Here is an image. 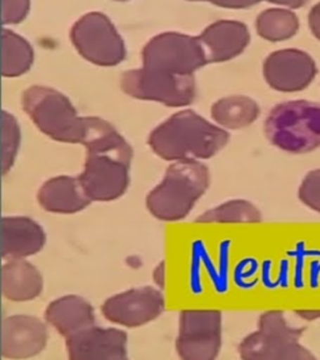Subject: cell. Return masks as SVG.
Returning <instances> with one entry per match:
<instances>
[{"mask_svg":"<svg viewBox=\"0 0 320 360\" xmlns=\"http://www.w3.org/2000/svg\"><path fill=\"white\" fill-rule=\"evenodd\" d=\"M222 323L220 310H183L175 342L180 360L217 359L222 349Z\"/></svg>","mask_w":320,"mask_h":360,"instance_id":"obj_9","label":"cell"},{"mask_svg":"<svg viewBox=\"0 0 320 360\" xmlns=\"http://www.w3.org/2000/svg\"><path fill=\"white\" fill-rule=\"evenodd\" d=\"M267 83L281 93H295L309 86L318 74L314 59L299 49L271 53L263 65Z\"/></svg>","mask_w":320,"mask_h":360,"instance_id":"obj_11","label":"cell"},{"mask_svg":"<svg viewBox=\"0 0 320 360\" xmlns=\"http://www.w3.org/2000/svg\"><path fill=\"white\" fill-rule=\"evenodd\" d=\"M260 114L257 101L245 96H231L214 103L212 118L228 129L247 128Z\"/></svg>","mask_w":320,"mask_h":360,"instance_id":"obj_20","label":"cell"},{"mask_svg":"<svg viewBox=\"0 0 320 360\" xmlns=\"http://www.w3.org/2000/svg\"><path fill=\"white\" fill-rule=\"evenodd\" d=\"M65 339L69 360H129L128 334L118 328L90 326Z\"/></svg>","mask_w":320,"mask_h":360,"instance_id":"obj_12","label":"cell"},{"mask_svg":"<svg viewBox=\"0 0 320 360\" xmlns=\"http://www.w3.org/2000/svg\"><path fill=\"white\" fill-rule=\"evenodd\" d=\"M238 350L243 360H316L298 340L259 329L244 338Z\"/></svg>","mask_w":320,"mask_h":360,"instance_id":"obj_15","label":"cell"},{"mask_svg":"<svg viewBox=\"0 0 320 360\" xmlns=\"http://www.w3.org/2000/svg\"><path fill=\"white\" fill-rule=\"evenodd\" d=\"M308 22L312 33L316 39L320 40V3L315 4L309 11Z\"/></svg>","mask_w":320,"mask_h":360,"instance_id":"obj_28","label":"cell"},{"mask_svg":"<svg viewBox=\"0 0 320 360\" xmlns=\"http://www.w3.org/2000/svg\"><path fill=\"white\" fill-rule=\"evenodd\" d=\"M217 6H226V8H248V6H252L255 3H215Z\"/></svg>","mask_w":320,"mask_h":360,"instance_id":"obj_31","label":"cell"},{"mask_svg":"<svg viewBox=\"0 0 320 360\" xmlns=\"http://www.w3.org/2000/svg\"><path fill=\"white\" fill-rule=\"evenodd\" d=\"M297 314L305 321H316L320 318V310H297Z\"/></svg>","mask_w":320,"mask_h":360,"instance_id":"obj_30","label":"cell"},{"mask_svg":"<svg viewBox=\"0 0 320 360\" xmlns=\"http://www.w3.org/2000/svg\"><path fill=\"white\" fill-rule=\"evenodd\" d=\"M298 194L299 199L307 207L320 213V169L312 170L305 175Z\"/></svg>","mask_w":320,"mask_h":360,"instance_id":"obj_26","label":"cell"},{"mask_svg":"<svg viewBox=\"0 0 320 360\" xmlns=\"http://www.w3.org/2000/svg\"><path fill=\"white\" fill-rule=\"evenodd\" d=\"M197 223H260L262 214L247 200H231L210 209L196 219Z\"/></svg>","mask_w":320,"mask_h":360,"instance_id":"obj_23","label":"cell"},{"mask_svg":"<svg viewBox=\"0 0 320 360\" xmlns=\"http://www.w3.org/2000/svg\"><path fill=\"white\" fill-rule=\"evenodd\" d=\"M165 309L163 294L152 287L119 292L101 305V314L117 326L138 328L155 321Z\"/></svg>","mask_w":320,"mask_h":360,"instance_id":"obj_10","label":"cell"},{"mask_svg":"<svg viewBox=\"0 0 320 360\" xmlns=\"http://www.w3.org/2000/svg\"><path fill=\"white\" fill-rule=\"evenodd\" d=\"M40 207L56 214H74L82 212L91 200L87 195L78 178L56 176L46 180L38 191Z\"/></svg>","mask_w":320,"mask_h":360,"instance_id":"obj_18","label":"cell"},{"mask_svg":"<svg viewBox=\"0 0 320 360\" xmlns=\"http://www.w3.org/2000/svg\"><path fill=\"white\" fill-rule=\"evenodd\" d=\"M84 170L78 179L91 202H112L129 186L133 149L112 124L88 117Z\"/></svg>","mask_w":320,"mask_h":360,"instance_id":"obj_1","label":"cell"},{"mask_svg":"<svg viewBox=\"0 0 320 360\" xmlns=\"http://www.w3.org/2000/svg\"><path fill=\"white\" fill-rule=\"evenodd\" d=\"M268 141L284 152L305 154L320 148V104L309 101H286L265 119Z\"/></svg>","mask_w":320,"mask_h":360,"instance_id":"obj_5","label":"cell"},{"mask_svg":"<svg viewBox=\"0 0 320 360\" xmlns=\"http://www.w3.org/2000/svg\"><path fill=\"white\" fill-rule=\"evenodd\" d=\"M46 242L43 228L27 217L1 219V257L24 259L39 253Z\"/></svg>","mask_w":320,"mask_h":360,"instance_id":"obj_16","label":"cell"},{"mask_svg":"<svg viewBox=\"0 0 320 360\" xmlns=\"http://www.w3.org/2000/svg\"><path fill=\"white\" fill-rule=\"evenodd\" d=\"M141 60L144 69L174 75H194L208 64L198 37L175 32L149 40L141 51Z\"/></svg>","mask_w":320,"mask_h":360,"instance_id":"obj_6","label":"cell"},{"mask_svg":"<svg viewBox=\"0 0 320 360\" xmlns=\"http://www.w3.org/2000/svg\"><path fill=\"white\" fill-rule=\"evenodd\" d=\"M20 146V128L11 114L1 112V168L3 174L11 170Z\"/></svg>","mask_w":320,"mask_h":360,"instance_id":"obj_24","label":"cell"},{"mask_svg":"<svg viewBox=\"0 0 320 360\" xmlns=\"http://www.w3.org/2000/svg\"><path fill=\"white\" fill-rule=\"evenodd\" d=\"M257 33L273 43L290 39L299 30V18L292 9L270 8L262 11L255 22Z\"/></svg>","mask_w":320,"mask_h":360,"instance_id":"obj_22","label":"cell"},{"mask_svg":"<svg viewBox=\"0 0 320 360\" xmlns=\"http://www.w3.org/2000/svg\"><path fill=\"white\" fill-rule=\"evenodd\" d=\"M70 39L80 56L101 67H115L127 56L123 38L112 20L99 11L88 13L77 20Z\"/></svg>","mask_w":320,"mask_h":360,"instance_id":"obj_7","label":"cell"},{"mask_svg":"<svg viewBox=\"0 0 320 360\" xmlns=\"http://www.w3.org/2000/svg\"><path fill=\"white\" fill-rule=\"evenodd\" d=\"M22 105L38 129L51 139L84 144L88 117H79L73 104L60 91L33 85L24 90Z\"/></svg>","mask_w":320,"mask_h":360,"instance_id":"obj_4","label":"cell"},{"mask_svg":"<svg viewBox=\"0 0 320 360\" xmlns=\"http://www.w3.org/2000/svg\"><path fill=\"white\" fill-rule=\"evenodd\" d=\"M209 184L207 165L197 160L175 162L167 169L163 181L148 194L146 208L159 220L184 219Z\"/></svg>","mask_w":320,"mask_h":360,"instance_id":"obj_3","label":"cell"},{"mask_svg":"<svg viewBox=\"0 0 320 360\" xmlns=\"http://www.w3.org/2000/svg\"><path fill=\"white\" fill-rule=\"evenodd\" d=\"M1 22L6 24H18L23 22L30 11V3L28 0H1Z\"/></svg>","mask_w":320,"mask_h":360,"instance_id":"obj_27","label":"cell"},{"mask_svg":"<svg viewBox=\"0 0 320 360\" xmlns=\"http://www.w3.org/2000/svg\"><path fill=\"white\" fill-rule=\"evenodd\" d=\"M229 138L228 131L197 112L183 110L158 125L149 135L148 144L158 157L180 162L214 157L228 144Z\"/></svg>","mask_w":320,"mask_h":360,"instance_id":"obj_2","label":"cell"},{"mask_svg":"<svg viewBox=\"0 0 320 360\" xmlns=\"http://www.w3.org/2000/svg\"><path fill=\"white\" fill-rule=\"evenodd\" d=\"M120 85L124 93L135 99L158 101L167 107H186L196 98L194 75H174L141 68L125 72Z\"/></svg>","mask_w":320,"mask_h":360,"instance_id":"obj_8","label":"cell"},{"mask_svg":"<svg viewBox=\"0 0 320 360\" xmlns=\"http://www.w3.org/2000/svg\"><path fill=\"white\" fill-rule=\"evenodd\" d=\"M207 63H223L242 54L250 43L247 25L238 20H219L198 37Z\"/></svg>","mask_w":320,"mask_h":360,"instance_id":"obj_14","label":"cell"},{"mask_svg":"<svg viewBox=\"0 0 320 360\" xmlns=\"http://www.w3.org/2000/svg\"><path fill=\"white\" fill-rule=\"evenodd\" d=\"M153 281L157 284L159 289L165 288V263L162 262L157 265V268L153 271Z\"/></svg>","mask_w":320,"mask_h":360,"instance_id":"obj_29","label":"cell"},{"mask_svg":"<svg viewBox=\"0 0 320 360\" xmlns=\"http://www.w3.org/2000/svg\"><path fill=\"white\" fill-rule=\"evenodd\" d=\"M43 292L39 270L24 259H13L3 265L1 292L14 303H25L38 298Z\"/></svg>","mask_w":320,"mask_h":360,"instance_id":"obj_19","label":"cell"},{"mask_svg":"<svg viewBox=\"0 0 320 360\" xmlns=\"http://www.w3.org/2000/svg\"><path fill=\"white\" fill-rule=\"evenodd\" d=\"M48 343V328L33 315H11L1 323V354L25 360L40 354Z\"/></svg>","mask_w":320,"mask_h":360,"instance_id":"obj_13","label":"cell"},{"mask_svg":"<svg viewBox=\"0 0 320 360\" xmlns=\"http://www.w3.org/2000/svg\"><path fill=\"white\" fill-rule=\"evenodd\" d=\"M34 62L33 46L9 29L1 30V74L8 78L27 73Z\"/></svg>","mask_w":320,"mask_h":360,"instance_id":"obj_21","label":"cell"},{"mask_svg":"<svg viewBox=\"0 0 320 360\" xmlns=\"http://www.w3.org/2000/svg\"><path fill=\"white\" fill-rule=\"evenodd\" d=\"M45 321L63 337L96 326L93 305L79 295H64L51 302L44 314Z\"/></svg>","mask_w":320,"mask_h":360,"instance_id":"obj_17","label":"cell"},{"mask_svg":"<svg viewBox=\"0 0 320 360\" xmlns=\"http://www.w3.org/2000/svg\"><path fill=\"white\" fill-rule=\"evenodd\" d=\"M258 329L262 332L289 338V339H294L298 342L304 332L303 328H294V326H289L286 316L281 310H269V311H265L260 315Z\"/></svg>","mask_w":320,"mask_h":360,"instance_id":"obj_25","label":"cell"}]
</instances>
